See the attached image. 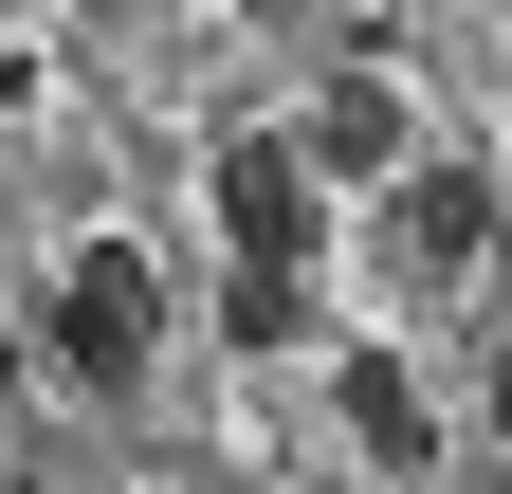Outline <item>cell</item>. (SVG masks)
<instances>
[{
  "label": "cell",
  "mask_w": 512,
  "mask_h": 494,
  "mask_svg": "<svg viewBox=\"0 0 512 494\" xmlns=\"http://www.w3.org/2000/svg\"><path fill=\"white\" fill-rule=\"evenodd\" d=\"M37 348H55V385H92V403H128V385H147V348H165V275L128 257V238H74V275H55V312H37Z\"/></svg>",
  "instance_id": "cell-1"
},
{
  "label": "cell",
  "mask_w": 512,
  "mask_h": 494,
  "mask_svg": "<svg viewBox=\"0 0 512 494\" xmlns=\"http://www.w3.org/2000/svg\"><path fill=\"white\" fill-rule=\"evenodd\" d=\"M311 238H330L311 147H293V129H238V147H220V257H238V275H311Z\"/></svg>",
  "instance_id": "cell-2"
},
{
  "label": "cell",
  "mask_w": 512,
  "mask_h": 494,
  "mask_svg": "<svg viewBox=\"0 0 512 494\" xmlns=\"http://www.w3.org/2000/svg\"><path fill=\"white\" fill-rule=\"evenodd\" d=\"M293 147H311V183H384V202H403V183H421V110H403L384 55H348V74H311Z\"/></svg>",
  "instance_id": "cell-3"
},
{
  "label": "cell",
  "mask_w": 512,
  "mask_h": 494,
  "mask_svg": "<svg viewBox=\"0 0 512 494\" xmlns=\"http://www.w3.org/2000/svg\"><path fill=\"white\" fill-rule=\"evenodd\" d=\"M494 238H512V183L494 165H421L403 183V257L421 275H494Z\"/></svg>",
  "instance_id": "cell-4"
},
{
  "label": "cell",
  "mask_w": 512,
  "mask_h": 494,
  "mask_svg": "<svg viewBox=\"0 0 512 494\" xmlns=\"http://www.w3.org/2000/svg\"><path fill=\"white\" fill-rule=\"evenodd\" d=\"M330 421L366 440V476H439V403H421V366L348 348V366H330Z\"/></svg>",
  "instance_id": "cell-5"
},
{
  "label": "cell",
  "mask_w": 512,
  "mask_h": 494,
  "mask_svg": "<svg viewBox=\"0 0 512 494\" xmlns=\"http://www.w3.org/2000/svg\"><path fill=\"white\" fill-rule=\"evenodd\" d=\"M220 330H238V348H293V330H311V275H220Z\"/></svg>",
  "instance_id": "cell-6"
},
{
  "label": "cell",
  "mask_w": 512,
  "mask_h": 494,
  "mask_svg": "<svg viewBox=\"0 0 512 494\" xmlns=\"http://www.w3.org/2000/svg\"><path fill=\"white\" fill-rule=\"evenodd\" d=\"M476 421H494V458H512V330H494V385H476Z\"/></svg>",
  "instance_id": "cell-7"
}]
</instances>
